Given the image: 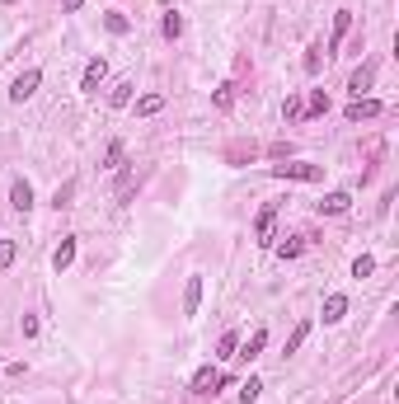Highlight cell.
Listing matches in <instances>:
<instances>
[{
  "label": "cell",
  "instance_id": "6da1fadb",
  "mask_svg": "<svg viewBox=\"0 0 399 404\" xmlns=\"http://www.w3.org/2000/svg\"><path fill=\"white\" fill-rule=\"evenodd\" d=\"M268 174H272V179H296V184H319V179H324V169H319V164H305V160L272 164Z\"/></svg>",
  "mask_w": 399,
  "mask_h": 404
},
{
  "label": "cell",
  "instance_id": "7a4b0ae2",
  "mask_svg": "<svg viewBox=\"0 0 399 404\" xmlns=\"http://www.w3.org/2000/svg\"><path fill=\"white\" fill-rule=\"evenodd\" d=\"M38 85H43V71H38V66H28L24 76H14V85H10V99H14V104H24V99H33V94H38Z\"/></svg>",
  "mask_w": 399,
  "mask_h": 404
},
{
  "label": "cell",
  "instance_id": "3957f363",
  "mask_svg": "<svg viewBox=\"0 0 399 404\" xmlns=\"http://www.w3.org/2000/svg\"><path fill=\"white\" fill-rule=\"evenodd\" d=\"M104 81H108V61H104V56H89V66H85V76H80V89L94 94Z\"/></svg>",
  "mask_w": 399,
  "mask_h": 404
},
{
  "label": "cell",
  "instance_id": "277c9868",
  "mask_svg": "<svg viewBox=\"0 0 399 404\" xmlns=\"http://www.w3.org/2000/svg\"><path fill=\"white\" fill-rule=\"evenodd\" d=\"M226 385V372H216V367H197V376H193V390L197 395H216Z\"/></svg>",
  "mask_w": 399,
  "mask_h": 404
},
{
  "label": "cell",
  "instance_id": "5b68a950",
  "mask_svg": "<svg viewBox=\"0 0 399 404\" xmlns=\"http://www.w3.org/2000/svg\"><path fill=\"white\" fill-rule=\"evenodd\" d=\"M272 226H277V202H268L263 212H259V221H254V240L263 244V249L272 244Z\"/></svg>",
  "mask_w": 399,
  "mask_h": 404
},
{
  "label": "cell",
  "instance_id": "8992f818",
  "mask_svg": "<svg viewBox=\"0 0 399 404\" xmlns=\"http://www.w3.org/2000/svg\"><path fill=\"white\" fill-rule=\"evenodd\" d=\"M347 28H352V10H338V14H334V33H329V47H324V56H329V52H338V47H343Z\"/></svg>",
  "mask_w": 399,
  "mask_h": 404
},
{
  "label": "cell",
  "instance_id": "52a82bcc",
  "mask_svg": "<svg viewBox=\"0 0 399 404\" xmlns=\"http://www.w3.org/2000/svg\"><path fill=\"white\" fill-rule=\"evenodd\" d=\"M347 207H352V193H324V202H319V216H343Z\"/></svg>",
  "mask_w": 399,
  "mask_h": 404
},
{
  "label": "cell",
  "instance_id": "ba28073f",
  "mask_svg": "<svg viewBox=\"0 0 399 404\" xmlns=\"http://www.w3.org/2000/svg\"><path fill=\"white\" fill-rule=\"evenodd\" d=\"M263 348H268V329L259 324V329H254V334L244 339V348H235V357H244V362H254V357H259Z\"/></svg>",
  "mask_w": 399,
  "mask_h": 404
},
{
  "label": "cell",
  "instance_id": "9c48e42d",
  "mask_svg": "<svg viewBox=\"0 0 399 404\" xmlns=\"http://www.w3.org/2000/svg\"><path fill=\"white\" fill-rule=\"evenodd\" d=\"M376 113H380V99H352V104L343 108L347 123H362V118H376Z\"/></svg>",
  "mask_w": 399,
  "mask_h": 404
},
{
  "label": "cell",
  "instance_id": "30bf717a",
  "mask_svg": "<svg viewBox=\"0 0 399 404\" xmlns=\"http://www.w3.org/2000/svg\"><path fill=\"white\" fill-rule=\"evenodd\" d=\"M371 81H376V71H371V66H357V71L347 76V89H352V99H367Z\"/></svg>",
  "mask_w": 399,
  "mask_h": 404
},
{
  "label": "cell",
  "instance_id": "8fae6325",
  "mask_svg": "<svg viewBox=\"0 0 399 404\" xmlns=\"http://www.w3.org/2000/svg\"><path fill=\"white\" fill-rule=\"evenodd\" d=\"M10 207H14V212H28V207H33V184H28V179H14V189H10Z\"/></svg>",
  "mask_w": 399,
  "mask_h": 404
},
{
  "label": "cell",
  "instance_id": "7c38bea8",
  "mask_svg": "<svg viewBox=\"0 0 399 404\" xmlns=\"http://www.w3.org/2000/svg\"><path fill=\"white\" fill-rule=\"evenodd\" d=\"M197 306H202V277L193 273L188 287H184V315H197Z\"/></svg>",
  "mask_w": 399,
  "mask_h": 404
},
{
  "label": "cell",
  "instance_id": "4fadbf2b",
  "mask_svg": "<svg viewBox=\"0 0 399 404\" xmlns=\"http://www.w3.org/2000/svg\"><path fill=\"white\" fill-rule=\"evenodd\" d=\"M347 315V297L343 292H334V297H324V324H338Z\"/></svg>",
  "mask_w": 399,
  "mask_h": 404
},
{
  "label": "cell",
  "instance_id": "5bb4252c",
  "mask_svg": "<svg viewBox=\"0 0 399 404\" xmlns=\"http://www.w3.org/2000/svg\"><path fill=\"white\" fill-rule=\"evenodd\" d=\"M71 264H76V240H61V244H56V254H52V268L66 273Z\"/></svg>",
  "mask_w": 399,
  "mask_h": 404
},
{
  "label": "cell",
  "instance_id": "9a60e30c",
  "mask_svg": "<svg viewBox=\"0 0 399 404\" xmlns=\"http://www.w3.org/2000/svg\"><path fill=\"white\" fill-rule=\"evenodd\" d=\"M160 108H164V94L151 89V94H141V99H136V118H155Z\"/></svg>",
  "mask_w": 399,
  "mask_h": 404
},
{
  "label": "cell",
  "instance_id": "2e32d148",
  "mask_svg": "<svg viewBox=\"0 0 399 404\" xmlns=\"http://www.w3.org/2000/svg\"><path fill=\"white\" fill-rule=\"evenodd\" d=\"M160 33H164V38L174 43V38L184 33V14H179V10H164V19H160Z\"/></svg>",
  "mask_w": 399,
  "mask_h": 404
},
{
  "label": "cell",
  "instance_id": "e0dca14e",
  "mask_svg": "<svg viewBox=\"0 0 399 404\" xmlns=\"http://www.w3.org/2000/svg\"><path fill=\"white\" fill-rule=\"evenodd\" d=\"M132 89H136L132 81H118L113 89H108V104H113V108H127V104H132Z\"/></svg>",
  "mask_w": 399,
  "mask_h": 404
},
{
  "label": "cell",
  "instance_id": "ac0fdd59",
  "mask_svg": "<svg viewBox=\"0 0 399 404\" xmlns=\"http://www.w3.org/2000/svg\"><path fill=\"white\" fill-rule=\"evenodd\" d=\"M212 104L221 108V113H230V108H235V85H216V89H212Z\"/></svg>",
  "mask_w": 399,
  "mask_h": 404
},
{
  "label": "cell",
  "instance_id": "d6986e66",
  "mask_svg": "<svg viewBox=\"0 0 399 404\" xmlns=\"http://www.w3.org/2000/svg\"><path fill=\"white\" fill-rule=\"evenodd\" d=\"M324 113H329V94H324V89H315V94L305 99V118H324Z\"/></svg>",
  "mask_w": 399,
  "mask_h": 404
},
{
  "label": "cell",
  "instance_id": "ffe728a7",
  "mask_svg": "<svg viewBox=\"0 0 399 404\" xmlns=\"http://www.w3.org/2000/svg\"><path fill=\"white\" fill-rule=\"evenodd\" d=\"M104 28H108V33H127V28H132V19H127L122 10H108V14H104Z\"/></svg>",
  "mask_w": 399,
  "mask_h": 404
},
{
  "label": "cell",
  "instance_id": "44dd1931",
  "mask_svg": "<svg viewBox=\"0 0 399 404\" xmlns=\"http://www.w3.org/2000/svg\"><path fill=\"white\" fill-rule=\"evenodd\" d=\"M301 249H305V235H287V240L277 244V254H282V259H301Z\"/></svg>",
  "mask_w": 399,
  "mask_h": 404
},
{
  "label": "cell",
  "instance_id": "7402d4cb",
  "mask_svg": "<svg viewBox=\"0 0 399 404\" xmlns=\"http://www.w3.org/2000/svg\"><path fill=\"white\" fill-rule=\"evenodd\" d=\"M259 395H263V381H259V376H249L244 385H239V404H254Z\"/></svg>",
  "mask_w": 399,
  "mask_h": 404
},
{
  "label": "cell",
  "instance_id": "603a6c76",
  "mask_svg": "<svg viewBox=\"0 0 399 404\" xmlns=\"http://www.w3.org/2000/svg\"><path fill=\"white\" fill-rule=\"evenodd\" d=\"M122 156H127V146H122V141H108V151H104V169H118V164H122Z\"/></svg>",
  "mask_w": 399,
  "mask_h": 404
},
{
  "label": "cell",
  "instance_id": "cb8c5ba5",
  "mask_svg": "<svg viewBox=\"0 0 399 404\" xmlns=\"http://www.w3.org/2000/svg\"><path fill=\"white\" fill-rule=\"evenodd\" d=\"M282 118H287V123L305 118V104H301V94H287V104H282Z\"/></svg>",
  "mask_w": 399,
  "mask_h": 404
},
{
  "label": "cell",
  "instance_id": "d4e9b609",
  "mask_svg": "<svg viewBox=\"0 0 399 404\" xmlns=\"http://www.w3.org/2000/svg\"><path fill=\"white\" fill-rule=\"evenodd\" d=\"M371 273H376L371 254H357V259H352V277H371Z\"/></svg>",
  "mask_w": 399,
  "mask_h": 404
},
{
  "label": "cell",
  "instance_id": "484cf974",
  "mask_svg": "<svg viewBox=\"0 0 399 404\" xmlns=\"http://www.w3.org/2000/svg\"><path fill=\"white\" fill-rule=\"evenodd\" d=\"M235 348H239V334H226V339L216 343V357L226 362V357H235Z\"/></svg>",
  "mask_w": 399,
  "mask_h": 404
},
{
  "label": "cell",
  "instance_id": "4316f807",
  "mask_svg": "<svg viewBox=\"0 0 399 404\" xmlns=\"http://www.w3.org/2000/svg\"><path fill=\"white\" fill-rule=\"evenodd\" d=\"M319 66H324V47H310L305 52V76H319Z\"/></svg>",
  "mask_w": 399,
  "mask_h": 404
},
{
  "label": "cell",
  "instance_id": "83f0119b",
  "mask_svg": "<svg viewBox=\"0 0 399 404\" xmlns=\"http://www.w3.org/2000/svg\"><path fill=\"white\" fill-rule=\"evenodd\" d=\"M14 254H19V244H14V240H0V273L14 264Z\"/></svg>",
  "mask_w": 399,
  "mask_h": 404
},
{
  "label": "cell",
  "instance_id": "f1b7e54d",
  "mask_svg": "<svg viewBox=\"0 0 399 404\" xmlns=\"http://www.w3.org/2000/svg\"><path fill=\"white\" fill-rule=\"evenodd\" d=\"M305 334H310V324L301 320V324L292 329V339H287V352H296V348H301V343H305Z\"/></svg>",
  "mask_w": 399,
  "mask_h": 404
},
{
  "label": "cell",
  "instance_id": "f546056e",
  "mask_svg": "<svg viewBox=\"0 0 399 404\" xmlns=\"http://www.w3.org/2000/svg\"><path fill=\"white\" fill-rule=\"evenodd\" d=\"M132 189H136V174H122V179H118V198H127Z\"/></svg>",
  "mask_w": 399,
  "mask_h": 404
},
{
  "label": "cell",
  "instance_id": "4dcf8cb0",
  "mask_svg": "<svg viewBox=\"0 0 399 404\" xmlns=\"http://www.w3.org/2000/svg\"><path fill=\"white\" fill-rule=\"evenodd\" d=\"M61 10H66V14H76V10H85V0H61Z\"/></svg>",
  "mask_w": 399,
  "mask_h": 404
}]
</instances>
